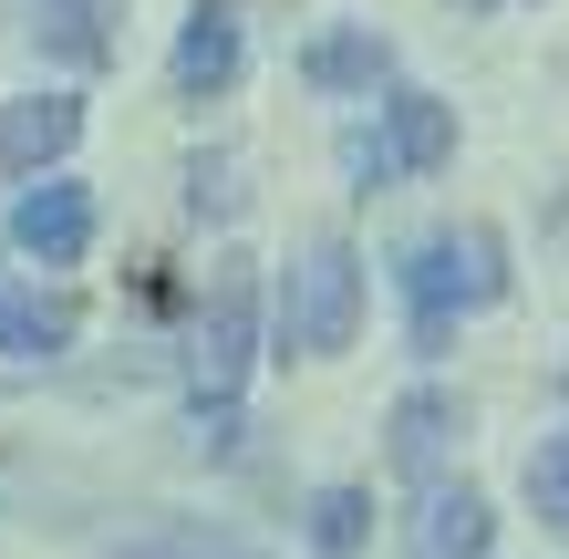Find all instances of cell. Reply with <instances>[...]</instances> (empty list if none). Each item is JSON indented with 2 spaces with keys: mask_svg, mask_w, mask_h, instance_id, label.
<instances>
[{
  "mask_svg": "<svg viewBox=\"0 0 569 559\" xmlns=\"http://www.w3.org/2000/svg\"><path fill=\"white\" fill-rule=\"evenodd\" d=\"M466 11H497V0H466Z\"/></svg>",
  "mask_w": 569,
  "mask_h": 559,
  "instance_id": "17",
  "label": "cell"
},
{
  "mask_svg": "<svg viewBox=\"0 0 569 559\" xmlns=\"http://www.w3.org/2000/svg\"><path fill=\"white\" fill-rule=\"evenodd\" d=\"M352 332H362V259L342 239H321L290 270V342L300 352H352Z\"/></svg>",
  "mask_w": 569,
  "mask_h": 559,
  "instance_id": "3",
  "label": "cell"
},
{
  "mask_svg": "<svg viewBox=\"0 0 569 559\" xmlns=\"http://www.w3.org/2000/svg\"><path fill=\"white\" fill-rule=\"evenodd\" d=\"M487 539H497V518L477 487H435L415 518V559H487Z\"/></svg>",
  "mask_w": 569,
  "mask_h": 559,
  "instance_id": "9",
  "label": "cell"
},
{
  "mask_svg": "<svg viewBox=\"0 0 569 559\" xmlns=\"http://www.w3.org/2000/svg\"><path fill=\"white\" fill-rule=\"evenodd\" d=\"M11 239H21L31 259H52V270H62V259H83V239H93V197L62 187V177H42V187L11 208Z\"/></svg>",
  "mask_w": 569,
  "mask_h": 559,
  "instance_id": "6",
  "label": "cell"
},
{
  "mask_svg": "<svg viewBox=\"0 0 569 559\" xmlns=\"http://www.w3.org/2000/svg\"><path fill=\"white\" fill-rule=\"evenodd\" d=\"M73 136H83V104H62V93L0 104V167H11V177H42L52 156H73Z\"/></svg>",
  "mask_w": 569,
  "mask_h": 559,
  "instance_id": "7",
  "label": "cell"
},
{
  "mask_svg": "<svg viewBox=\"0 0 569 559\" xmlns=\"http://www.w3.org/2000/svg\"><path fill=\"white\" fill-rule=\"evenodd\" d=\"M362 529H373V498L362 487H321L311 498V549L321 559H362Z\"/></svg>",
  "mask_w": 569,
  "mask_h": 559,
  "instance_id": "14",
  "label": "cell"
},
{
  "mask_svg": "<svg viewBox=\"0 0 569 559\" xmlns=\"http://www.w3.org/2000/svg\"><path fill=\"white\" fill-rule=\"evenodd\" d=\"M114 21H124V0H42V11H31L42 52L83 62V73H104V62H114Z\"/></svg>",
  "mask_w": 569,
  "mask_h": 559,
  "instance_id": "8",
  "label": "cell"
},
{
  "mask_svg": "<svg viewBox=\"0 0 569 559\" xmlns=\"http://www.w3.org/2000/svg\"><path fill=\"white\" fill-rule=\"evenodd\" d=\"M446 156H456V114L435 104V93H393L383 146H352V167L362 177H425V167H446Z\"/></svg>",
  "mask_w": 569,
  "mask_h": 559,
  "instance_id": "4",
  "label": "cell"
},
{
  "mask_svg": "<svg viewBox=\"0 0 569 559\" xmlns=\"http://www.w3.org/2000/svg\"><path fill=\"white\" fill-rule=\"evenodd\" d=\"M497 290H508V270H497V239H487V228H466V239H425V249L405 259L415 342L446 352V321H456V311H487Z\"/></svg>",
  "mask_w": 569,
  "mask_h": 559,
  "instance_id": "2",
  "label": "cell"
},
{
  "mask_svg": "<svg viewBox=\"0 0 569 559\" xmlns=\"http://www.w3.org/2000/svg\"><path fill=\"white\" fill-rule=\"evenodd\" d=\"M62 342H73V311L0 280V352H11V363H42V352H62Z\"/></svg>",
  "mask_w": 569,
  "mask_h": 559,
  "instance_id": "10",
  "label": "cell"
},
{
  "mask_svg": "<svg viewBox=\"0 0 569 559\" xmlns=\"http://www.w3.org/2000/svg\"><path fill=\"white\" fill-rule=\"evenodd\" d=\"M446 436H456V405H446V393H405V405H393V467H405V477H435Z\"/></svg>",
  "mask_w": 569,
  "mask_h": 559,
  "instance_id": "11",
  "label": "cell"
},
{
  "mask_svg": "<svg viewBox=\"0 0 569 559\" xmlns=\"http://www.w3.org/2000/svg\"><path fill=\"white\" fill-rule=\"evenodd\" d=\"M528 508H539L549 529L569 539V436H549V446H528Z\"/></svg>",
  "mask_w": 569,
  "mask_h": 559,
  "instance_id": "15",
  "label": "cell"
},
{
  "mask_svg": "<svg viewBox=\"0 0 569 559\" xmlns=\"http://www.w3.org/2000/svg\"><path fill=\"white\" fill-rule=\"evenodd\" d=\"M249 352H259V270L218 259L208 321H197V446H228V393H239Z\"/></svg>",
  "mask_w": 569,
  "mask_h": 559,
  "instance_id": "1",
  "label": "cell"
},
{
  "mask_svg": "<svg viewBox=\"0 0 569 559\" xmlns=\"http://www.w3.org/2000/svg\"><path fill=\"white\" fill-rule=\"evenodd\" d=\"M197 208H208V218H228V208H239V187H228V167H218V156H197Z\"/></svg>",
  "mask_w": 569,
  "mask_h": 559,
  "instance_id": "16",
  "label": "cell"
},
{
  "mask_svg": "<svg viewBox=\"0 0 569 559\" xmlns=\"http://www.w3.org/2000/svg\"><path fill=\"white\" fill-rule=\"evenodd\" d=\"M114 559H259L249 539H228V529H197V518H156L146 539H124Z\"/></svg>",
  "mask_w": 569,
  "mask_h": 559,
  "instance_id": "13",
  "label": "cell"
},
{
  "mask_svg": "<svg viewBox=\"0 0 569 559\" xmlns=\"http://www.w3.org/2000/svg\"><path fill=\"white\" fill-rule=\"evenodd\" d=\"M239 83V11L228 0H197L187 31H177V93L187 104H208V93Z\"/></svg>",
  "mask_w": 569,
  "mask_h": 559,
  "instance_id": "5",
  "label": "cell"
},
{
  "mask_svg": "<svg viewBox=\"0 0 569 559\" xmlns=\"http://www.w3.org/2000/svg\"><path fill=\"white\" fill-rule=\"evenodd\" d=\"M383 42H373V31H321V42L311 52H300V73H311V83H331V93H342V83H383Z\"/></svg>",
  "mask_w": 569,
  "mask_h": 559,
  "instance_id": "12",
  "label": "cell"
}]
</instances>
